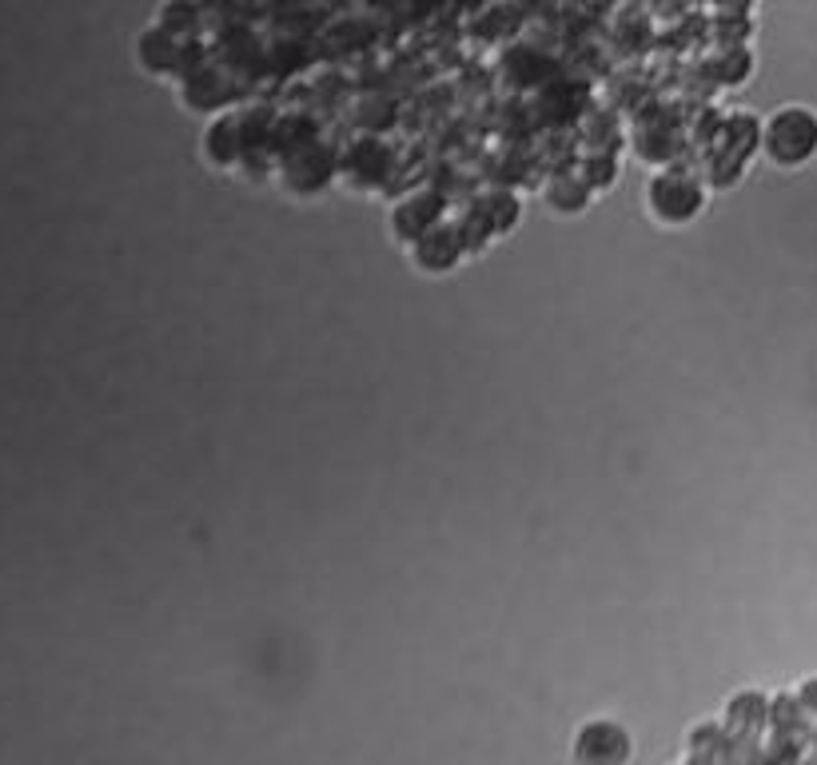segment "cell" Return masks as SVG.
Listing matches in <instances>:
<instances>
[{"label": "cell", "instance_id": "obj_1", "mask_svg": "<svg viewBox=\"0 0 817 765\" xmlns=\"http://www.w3.org/2000/svg\"><path fill=\"white\" fill-rule=\"evenodd\" d=\"M766 152L774 164L797 167L817 152V116L809 108H781L766 124Z\"/></svg>", "mask_w": 817, "mask_h": 765}]
</instances>
